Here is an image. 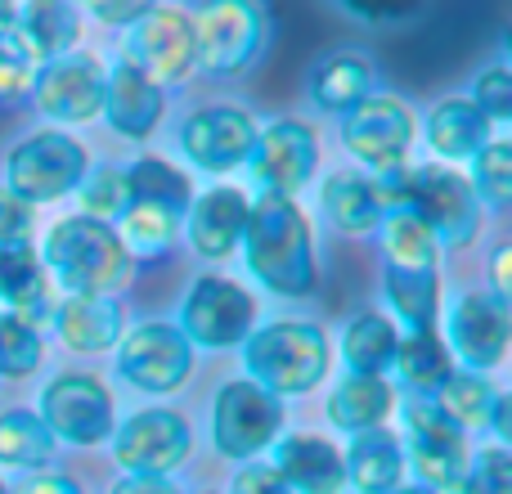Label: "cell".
I'll list each match as a JSON object with an SVG mask.
<instances>
[{"mask_svg":"<svg viewBox=\"0 0 512 494\" xmlns=\"http://www.w3.org/2000/svg\"><path fill=\"white\" fill-rule=\"evenodd\" d=\"M0 301L9 315H18L27 328H45L54 319V297L45 288V265L32 243L0 247Z\"/></svg>","mask_w":512,"mask_h":494,"instance_id":"obj_21","label":"cell"},{"mask_svg":"<svg viewBox=\"0 0 512 494\" xmlns=\"http://www.w3.org/2000/svg\"><path fill=\"white\" fill-rule=\"evenodd\" d=\"M14 23H18V36L27 41V50H32L36 68H45V63L63 59L72 50L81 18L72 5H27L23 14H14Z\"/></svg>","mask_w":512,"mask_h":494,"instance_id":"obj_31","label":"cell"},{"mask_svg":"<svg viewBox=\"0 0 512 494\" xmlns=\"http://www.w3.org/2000/svg\"><path fill=\"white\" fill-rule=\"evenodd\" d=\"M176 225L180 216L162 212V207H149V203H131V212L122 216V247L135 256H162L176 239Z\"/></svg>","mask_w":512,"mask_h":494,"instance_id":"obj_38","label":"cell"},{"mask_svg":"<svg viewBox=\"0 0 512 494\" xmlns=\"http://www.w3.org/2000/svg\"><path fill=\"white\" fill-rule=\"evenodd\" d=\"M230 494H292L283 486V477L270 468V463H243V472L234 477Z\"/></svg>","mask_w":512,"mask_h":494,"instance_id":"obj_45","label":"cell"},{"mask_svg":"<svg viewBox=\"0 0 512 494\" xmlns=\"http://www.w3.org/2000/svg\"><path fill=\"white\" fill-rule=\"evenodd\" d=\"M405 454L409 468L427 481V490H459L468 468V445L463 432L436 409V400L409 396L405 400Z\"/></svg>","mask_w":512,"mask_h":494,"instance_id":"obj_8","label":"cell"},{"mask_svg":"<svg viewBox=\"0 0 512 494\" xmlns=\"http://www.w3.org/2000/svg\"><path fill=\"white\" fill-rule=\"evenodd\" d=\"M41 418L50 427L54 441L68 445H99L113 436V396L99 378L90 373H63L45 387L41 396Z\"/></svg>","mask_w":512,"mask_h":494,"instance_id":"obj_10","label":"cell"},{"mask_svg":"<svg viewBox=\"0 0 512 494\" xmlns=\"http://www.w3.org/2000/svg\"><path fill=\"white\" fill-rule=\"evenodd\" d=\"M189 243L203 256H230L243 243L248 225V198L239 189H207L203 198L189 203Z\"/></svg>","mask_w":512,"mask_h":494,"instance_id":"obj_22","label":"cell"},{"mask_svg":"<svg viewBox=\"0 0 512 494\" xmlns=\"http://www.w3.org/2000/svg\"><path fill=\"white\" fill-rule=\"evenodd\" d=\"M477 203H490L495 212H504L512 203V144L508 140H490L477 153V185H472Z\"/></svg>","mask_w":512,"mask_h":494,"instance_id":"obj_40","label":"cell"},{"mask_svg":"<svg viewBox=\"0 0 512 494\" xmlns=\"http://www.w3.org/2000/svg\"><path fill=\"white\" fill-rule=\"evenodd\" d=\"M243 364L261 391L279 396H306L328 373V342L306 319H274L243 337Z\"/></svg>","mask_w":512,"mask_h":494,"instance_id":"obj_2","label":"cell"},{"mask_svg":"<svg viewBox=\"0 0 512 494\" xmlns=\"http://www.w3.org/2000/svg\"><path fill=\"white\" fill-rule=\"evenodd\" d=\"M490 432L499 436V441H508L512 436V423H508V396L495 400V409H490Z\"/></svg>","mask_w":512,"mask_h":494,"instance_id":"obj_50","label":"cell"},{"mask_svg":"<svg viewBox=\"0 0 512 494\" xmlns=\"http://www.w3.org/2000/svg\"><path fill=\"white\" fill-rule=\"evenodd\" d=\"M315 162H319V140L297 117H283V122H270L265 131H256V144L248 153L252 180L265 194H279V198L297 194L315 176Z\"/></svg>","mask_w":512,"mask_h":494,"instance_id":"obj_13","label":"cell"},{"mask_svg":"<svg viewBox=\"0 0 512 494\" xmlns=\"http://www.w3.org/2000/svg\"><path fill=\"white\" fill-rule=\"evenodd\" d=\"M459 494H512V454L504 445L477 450V459H468Z\"/></svg>","mask_w":512,"mask_h":494,"instance_id":"obj_42","label":"cell"},{"mask_svg":"<svg viewBox=\"0 0 512 494\" xmlns=\"http://www.w3.org/2000/svg\"><path fill=\"white\" fill-rule=\"evenodd\" d=\"M427 144L441 158H477L490 144V122L472 99H445L427 113Z\"/></svg>","mask_w":512,"mask_h":494,"instance_id":"obj_25","label":"cell"},{"mask_svg":"<svg viewBox=\"0 0 512 494\" xmlns=\"http://www.w3.org/2000/svg\"><path fill=\"white\" fill-rule=\"evenodd\" d=\"M342 468H346V481L360 494H396L400 481H405V450H400V441L387 427L355 432Z\"/></svg>","mask_w":512,"mask_h":494,"instance_id":"obj_23","label":"cell"},{"mask_svg":"<svg viewBox=\"0 0 512 494\" xmlns=\"http://www.w3.org/2000/svg\"><path fill=\"white\" fill-rule=\"evenodd\" d=\"M81 207H86L81 216H90V221H99V225L122 221V216L131 212L126 167H113V162H108V167L86 171V180H81Z\"/></svg>","mask_w":512,"mask_h":494,"instance_id":"obj_37","label":"cell"},{"mask_svg":"<svg viewBox=\"0 0 512 494\" xmlns=\"http://www.w3.org/2000/svg\"><path fill=\"white\" fill-rule=\"evenodd\" d=\"M45 265L68 297H108L131 274V252L122 247L113 225L68 216L45 234Z\"/></svg>","mask_w":512,"mask_h":494,"instance_id":"obj_3","label":"cell"},{"mask_svg":"<svg viewBox=\"0 0 512 494\" xmlns=\"http://www.w3.org/2000/svg\"><path fill=\"white\" fill-rule=\"evenodd\" d=\"M508 261H512V247H499V252H495V297H499V301H508V297H512Z\"/></svg>","mask_w":512,"mask_h":494,"instance_id":"obj_49","label":"cell"},{"mask_svg":"<svg viewBox=\"0 0 512 494\" xmlns=\"http://www.w3.org/2000/svg\"><path fill=\"white\" fill-rule=\"evenodd\" d=\"M86 180V149L63 131L27 135L14 153H9V194L32 203H54V198L81 189Z\"/></svg>","mask_w":512,"mask_h":494,"instance_id":"obj_5","label":"cell"},{"mask_svg":"<svg viewBox=\"0 0 512 494\" xmlns=\"http://www.w3.org/2000/svg\"><path fill=\"white\" fill-rule=\"evenodd\" d=\"M252 319L256 306L243 292V283L225 279V274H198L185 306H180V333L189 346L225 351V346H239L252 333Z\"/></svg>","mask_w":512,"mask_h":494,"instance_id":"obj_6","label":"cell"},{"mask_svg":"<svg viewBox=\"0 0 512 494\" xmlns=\"http://www.w3.org/2000/svg\"><path fill=\"white\" fill-rule=\"evenodd\" d=\"M113 494H180V490L167 477H126L113 486Z\"/></svg>","mask_w":512,"mask_h":494,"instance_id":"obj_47","label":"cell"},{"mask_svg":"<svg viewBox=\"0 0 512 494\" xmlns=\"http://www.w3.org/2000/svg\"><path fill=\"white\" fill-rule=\"evenodd\" d=\"M14 494H81V486L68 477H59V472H36V477H27Z\"/></svg>","mask_w":512,"mask_h":494,"instance_id":"obj_46","label":"cell"},{"mask_svg":"<svg viewBox=\"0 0 512 494\" xmlns=\"http://www.w3.org/2000/svg\"><path fill=\"white\" fill-rule=\"evenodd\" d=\"M36 81V59L27 50V41L18 36V23L9 9H0V104L27 95Z\"/></svg>","mask_w":512,"mask_h":494,"instance_id":"obj_39","label":"cell"},{"mask_svg":"<svg viewBox=\"0 0 512 494\" xmlns=\"http://www.w3.org/2000/svg\"><path fill=\"white\" fill-rule=\"evenodd\" d=\"M126 185H131V203H149L162 207V212L180 216L185 221L189 212V176L176 171L171 162L162 158H140L126 167Z\"/></svg>","mask_w":512,"mask_h":494,"instance_id":"obj_34","label":"cell"},{"mask_svg":"<svg viewBox=\"0 0 512 494\" xmlns=\"http://www.w3.org/2000/svg\"><path fill=\"white\" fill-rule=\"evenodd\" d=\"M27 239H32V207L5 189V194H0V247L27 243Z\"/></svg>","mask_w":512,"mask_h":494,"instance_id":"obj_44","label":"cell"},{"mask_svg":"<svg viewBox=\"0 0 512 494\" xmlns=\"http://www.w3.org/2000/svg\"><path fill=\"white\" fill-rule=\"evenodd\" d=\"M391 369L400 373L409 396L432 400L436 391L445 387V378L454 373V360H450V346H445L436 333H409V337H400L396 364H391Z\"/></svg>","mask_w":512,"mask_h":494,"instance_id":"obj_29","label":"cell"},{"mask_svg":"<svg viewBox=\"0 0 512 494\" xmlns=\"http://www.w3.org/2000/svg\"><path fill=\"white\" fill-rule=\"evenodd\" d=\"M472 104L481 108V117H486V122H508V117H512V72L508 68L481 72Z\"/></svg>","mask_w":512,"mask_h":494,"instance_id":"obj_43","label":"cell"},{"mask_svg":"<svg viewBox=\"0 0 512 494\" xmlns=\"http://www.w3.org/2000/svg\"><path fill=\"white\" fill-rule=\"evenodd\" d=\"M319 207L342 234H369L382 225V207L373 198L369 176H355V171H333L319 189Z\"/></svg>","mask_w":512,"mask_h":494,"instance_id":"obj_26","label":"cell"},{"mask_svg":"<svg viewBox=\"0 0 512 494\" xmlns=\"http://www.w3.org/2000/svg\"><path fill=\"white\" fill-rule=\"evenodd\" d=\"M387 297L414 333H432L436 328V310H441V279H436V270L387 265Z\"/></svg>","mask_w":512,"mask_h":494,"instance_id":"obj_32","label":"cell"},{"mask_svg":"<svg viewBox=\"0 0 512 494\" xmlns=\"http://www.w3.org/2000/svg\"><path fill=\"white\" fill-rule=\"evenodd\" d=\"M270 468L279 472L283 486L292 494H337L346 486L342 454H337L324 436H310V432L283 436Z\"/></svg>","mask_w":512,"mask_h":494,"instance_id":"obj_20","label":"cell"},{"mask_svg":"<svg viewBox=\"0 0 512 494\" xmlns=\"http://www.w3.org/2000/svg\"><path fill=\"white\" fill-rule=\"evenodd\" d=\"M396 494H432L427 486H405V490H396Z\"/></svg>","mask_w":512,"mask_h":494,"instance_id":"obj_51","label":"cell"},{"mask_svg":"<svg viewBox=\"0 0 512 494\" xmlns=\"http://www.w3.org/2000/svg\"><path fill=\"white\" fill-rule=\"evenodd\" d=\"M373 95V68L355 54H333L319 59L310 72V99L328 113H351Z\"/></svg>","mask_w":512,"mask_h":494,"instance_id":"obj_28","label":"cell"},{"mask_svg":"<svg viewBox=\"0 0 512 494\" xmlns=\"http://www.w3.org/2000/svg\"><path fill=\"white\" fill-rule=\"evenodd\" d=\"M499 396H504V391L490 387L486 373H468V369L459 373L454 369L432 400H436V409L459 427V432H468V427H490V409H495Z\"/></svg>","mask_w":512,"mask_h":494,"instance_id":"obj_33","label":"cell"},{"mask_svg":"<svg viewBox=\"0 0 512 494\" xmlns=\"http://www.w3.org/2000/svg\"><path fill=\"white\" fill-rule=\"evenodd\" d=\"M396 346H400L396 324L387 315H378V310L355 315L342 333V355L351 364V373H369V378H382L396 364Z\"/></svg>","mask_w":512,"mask_h":494,"instance_id":"obj_30","label":"cell"},{"mask_svg":"<svg viewBox=\"0 0 512 494\" xmlns=\"http://www.w3.org/2000/svg\"><path fill=\"white\" fill-rule=\"evenodd\" d=\"M0 494H9V490H5V486H0Z\"/></svg>","mask_w":512,"mask_h":494,"instance_id":"obj_52","label":"cell"},{"mask_svg":"<svg viewBox=\"0 0 512 494\" xmlns=\"http://www.w3.org/2000/svg\"><path fill=\"white\" fill-rule=\"evenodd\" d=\"M189 23H194V68H203L207 77H230L248 68L265 36V14L248 0L207 5Z\"/></svg>","mask_w":512,"mask_h":494,"instance_id":"obj_7","label":"cell"},{"mask_svg":"<svg viewBox=\"0 0 512 494\" xmlns=\"http://www.w3.org/2000/svg\"><path fill=\"white\" fill-rule=\"evenodd\" d=\"M283 405L256 382H225L212 405V436L225 459H256L279 436Z\"/></svg>","mask_w":512,"mask_h":494,"instance_id":"obj_9","label":"cell"},{"mask_svg":"<svg viewBox=\"0 0 512 494\" xmlns=\"http://www.w3.org/2000/svg\"><path fill=\"white\" fill-rule=\"evenodd\" d=\"M508 328V301H499L495 292H463L450 310V346L468 364V373H486L504 360Z\"/></svg>","mask_w":512,"mask_h":494,"instance_id":"obj_17","label":"cell"},{"mask_svg":"<svg viewBox=\"0 0 512 494\" xmlns=\"http://www.w3.org/2000/svg\"><path fill=\"white\" fill-rule=\"evenodd\" d=\"M180 144H185L189 162L203 171H234L248 162L256 144V122L234 104L198 108L185 126H180Z\"/></svg>","mask_w":512,"mask_h":494,"instance_id":"obj_16","label":"cell"},{"mask_svg":"<svg viewBox=\"0 0 512 494\" xmlns=\"http://www.w3.org/2000/svg\"><path fill=\"white\" fill-rule=\"evenodd\" d=\"M41 364V333L18 315H0V378H27Z\"/></svg>","mask_w":512,"mask_h":494,"instance_id":"obj_41","label":"cell"},{"mask_svg":"<svg viewBox=\"0 0 512 494\" xmlns=\"http://www.w3.org/2000/svg\"><path fill=\"white\" fill-rule=\"evenodd\" d=\"M189 423L176 409H140L113 436V454L131 477H167L189 459Z\"/></svg>","mask_w":512,"mask_h":494,"instance_id":"obj_12","label":"cell"},{"mask_svg":"<svg viewBox=\"0 0 512 494\" xmlns=\"http://www.w3.org/2000/svg\"><path fill=\"white\" fill-rule=\"evenodd\" d=\"M400 212H414L441 247H463L481 225V203L472 185L445 167H409Z\"/></svg>","mask_w":512,"mask_h":494,"instance_id":"obj_4","label":"cell"},{"mask_svg":"<svg viewBox=\"0 0 512 494\" xmlns=\"http://www.w3.org/2000/svg\"><path fill=\"white\" fill-rule=\"evenodd\" d=\"M382 247L391 256L387 265H405V270H436V256H441V243L414 212L382 216Z\"/></svg>","mask_w":512,"mask_h":494,"instance_id":"obj_36","label":"cell"},{"mask_svg":"<svg viewBox=\"0 0 512 494\" xmlns=\"http://www.w3.org/2000/svg\"><path fill=\"white\" fill-rule=\"evenodd\" d=\"M99 113L108 117L117 135L144 140L162 122V90L131 59H117L113 72H104V108Z\"/></svg>","mask_w":512,"mask_h":494,"instance_id":"obj_19","label":"cell"},{"mask_svg":"<svg viewBox=\"0 0 512 494\" xmlns=\"http://www.w3.org/2000/svg\"><path fill=\"white\" fill-rule=\"evenodd\" d=\"M54 454V436L27 409L0 414V468H45Z\"/></svg>","mask_w":512,"mask_h":494,"instance_id":"obj_35","label":"cell"},{"mask_svg":"<svg viewBox=\"0 0 512 494\" xmlns=\"http://www.w3.org/2000/svg\"><path fill=\"white\" fill-rule=\"evenodd\" d=\"M144 9L149 5H95V18H104V23H135Z\"/></svg>","mask_w":512,"mask_h":494,"instance_id":"obj_48","label":"cell"},{"mask_svg":"<svg viewBox=\"0 0 512 494\" xmlns=\"http://www.w3.org/2000/svg\"><path fill=\"white\" fill-rule=\"evenodd\" d=\"M126 59L158 86L194 72V23L180 9H144L131 23V54Z\"/></svg>","mask_w":512,"mask_h":494,"instance_id":"obj_15","label":"cell"},{"mask_svg":"<svg viewBox=\"0 0 512 494\" xmlns=\"http://www.w3.org/2000/svg\"><path fill=\"white\" fill-rule=\"evenodd\" d=\"M409 140H414V117L400 99L369 95L360 108L342 117V144L369 167V176L405 167Z\"/></svg>","mask_w":512,"mask_h":494,"instance_id":"obj_14","label":"cell"},{"mask_svg":"<svg viewBox=\"0 0 512 494\" xmlns=\"http://www.w3.org/2000/svg\"><path fill=\"white\" fill-rule=\"evenodd\" d=\"M54 328L72 351H108L122 337L117 297H68L54 306Z\"/></svg>","mask_w":512,"mask_h":494,"instance_id":"obj_24","label":"cell"},{"mask_svg":"<svg viewBox=\"0 0 512 494\" xmlns=\"http://www.w3.org/2000/svg\"><path fill=\"white\" fill-rule=\"evenodd\" d=\"M117 369L131 387L149 391V396H167L194 369V346L185 342L176 324H140L122 337Z\"/></svg>","mask_w":512,"mask_h":494,"instance_id":"obj_11","label":"cell"},{"mask_svg":"<svg viewBox=\"0 0 512 494\" xmlns=\"http://www.w3.org/2000/svg\"><path fill=\"white\" fill-rule=\"evenodd\" d=\"M36 104L54 122H90L104 108V68L90 54H63V59L36 68Z\"/></svg>","mask_w":512,"mask_h":494,"instance_id":"obj_18","label":"cell"},{"mask_svg":"<svg viewBox=\"0 0 512 494\" xmlns=\"http://www.w3.org/2000/svg\"><path fill=\"white\" fill-rule=\"evenodd\" d=\"M243 247H248V270L274 297L315 292V243H310V221L297 198L261 194L256 203H248Z\"/></svg>","mask_w":512,"mask_h":494,"instance_id":"obj_1","label":"cell"},{"mask_svg":"<svg viewBox=\"0 0 512 494\" xmlns=\"http://www.w3.org/2000/svg\"><path fill=\"white\" fill-rule=\"evenodd\" d=\"M391 387L387 378H369V373H346L333 387L328 400V418H333L342 432H373L382 427V418L391 414Z\"/></svg>","mask_w":512,"mask_h":494,"instance_id":"obj_27","label":"cell"}]
</instances>
